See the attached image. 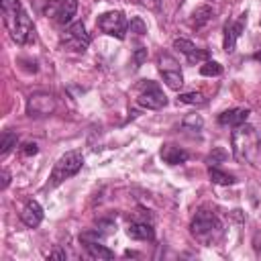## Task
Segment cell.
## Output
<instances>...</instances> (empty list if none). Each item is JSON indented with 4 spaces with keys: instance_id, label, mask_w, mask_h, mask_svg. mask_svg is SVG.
Returning a JSON list of instances; mask_svg holds the SVG:
<instances>
[{
    "instance_id": "2e32d148",
    "label": "cell",
    "mask_w": 261,
    "mask_h": 261,
    "mask_svg": "<svg viewBox=\"0 0 261 261\" xmlns=\"http://www.w3.org/2000/svg\"><path fill=\"white\" fill-rule=\"evenodd\" d=\"M126 234L135 241H153L155 239V230L149 222H130L126 228Z\"/></svg>"
},
{
    "instance_id": "5bb4252c",
    "label": "cell",
    "mask_w": 261,
    "mask_h": 261,
    "mask_svg": "<svg viewBox=\"0 0 261 261\" xmlns=\"http://www.w3.org/2000/svg\"><path fill=\"white\" fill-rule=\"evenodd\" d=\"M249 114H251L249 108H230V110H224L218 116V122L224 124V126H239V124L247 122Z\"/></svg>"
},
{
    "instance_id": "277c9868",
    "label": "cell",
    "mask_w": 261,
    "mask_h": 261,
    "mask_svg": "<svg viewBox=\"0 0 261 261\" xmlns=\"http://www.w3.org/2000/svg\"><path fill=\"white\" fill-rule=\"evenodd\" d=\"M82 165H84V157L80 151H67L65 155H61L49 175V188H57L65 179L73 177L82 169Z\"/></svg>"
},
{
    "instance_id": "44dd1931",
    "label": "cell",
    "mask_w": 261,
    "mask_h": 261,
    "mask_svg": "<svg viewBox=\"0 0 261 261\" xmlns=\"http://www.w3.org/2000/svg\"><path fill=\"white\" fill-rule=\"evenodd\" d=\"M177 100L181 104H190V106H204L206 104V98L202 92H184L177 96Z\"/></svg>"
},
{
    "instance_id": "8992f818",
    "label": "cell",
    "mask_w": 261,
    "mask_h": 261,
    "mask_svg": "<svg viewBox=\"0 0 261 261\" xmlns=\"http://www.w3.org/2000/svg\"><path fill=\"white\" fill-rule=\"evenodd\" d=\"M137 104L147 110H159L167 104V96L155 82H143L137 94Z\"/></svg>"
},
{
    "instance_id": "cb8c5ba5",
    "label": "cell",
    "mask_w": 261,
    "mask_h": 261,
    "mask_svg": "<svg viewBox=\"0 0 261 261\" xmlns=\"http://www.w3.org/2000/svg\"><path fill=\"white\" fill-rule=\"evenodd\" d=\"M128 31H130V33H135L137 37H143V35L147 33V24L143 22V18H139V16H135V18H130V24H128Z\"/></svg>"
},
{
    "instance_id": "3957f363",
    "label": "cell",
    "mask_w": 261,
    "mask_h": 261,
    "mask_svg": "<svg viewBox=\"0 0 261 261\" xmlns=\"http://www.w3.org/2000/svg\"><path fill=\"white\" fill-rule=\"evenodd\" d=\"M190 230H192V234H194L200 243L212 245V243H216V241L220 239V234H222V222H220V218H218L214 212H210V210H200V212H196V216L192 218Z\"/></svg>"
},
{
    "instance_id": "ac0fdd59",
    "label": "cell",
    "mask_w": 261,
    "mask_h": 261,
    "mask_svg": "<svg viewBox=\"0 0 261 261\" xmlns=\"http://www.w3.org/2000/svg\"><path fill=\"white\" fill-rule=\"evenodd\" d=\"M208 177H210L214 184H218V186H232V184L237 181L234 175H230V173L218 169L216 165H210V167H208Z\"/></svg>"
},
{
    "instance_id": "52a82bcc",
    "label": "cell",
    "mask_w": 261,
    "mask_h": 261,
    "mask_svg": "<svg viewBox=\"0 0 261 261\" xmlns=\"http://www.w3.org/2000/svg\"><path fill=\"white\" fill-rule=\"evenodd\" d=\"M98 29L110 37H116V39H124L126 35V29H128V22L124 18L122 12L118 10H110V12H104L98 16Z\"/></svg>"
},
{
    "instance_id": "5b68a950",
    "label": "cell",
    "mask_w": 261,
    "mask_h": 261,
    "mask_svg": "<svg viewBox=\"0 0 261 261\" xmlns=\"http://www.w3.org/2000/svg\"><path fill=\"white\" fill-rule=\"evenodd\" d=\"M59 43H61L65 49H69V51L84 53V51L88 49V45H90V35H88V31H86L84 22H82V20L71 22V24L65 29V33L61 35Z\"/></svg>"
},
{
    "instance_id": "d4e9b609",
    "label": "cell",
    "mask_w": 261,
    "mask_h": 261,
    "mask_svg": "<svg viewBox=\"0 0 261 261\" xmlns=\"http://www.w3.org/2000/svg\"><path fill=\"white\" fill-rule=\"evenodd\" d=\"M224 157H226V153H224L220 147H216V149H214V151L208 155V163H210V165H212V163L216 165V163H218V161H222Z\"/></svg>"
},
{
    "instance_id": "7c38bea8",
    "label": "cell",
    "mask_w": 261,
    "mask_h": 261,
    "mask_svg": "<svg viewBox=\"0 0 261 261\" xmlns=\"http://www.w3.org/2000/svg\"><path fill=\"white\" fill-rule=\"evenodd\" d=\"M173 49H177L179 53H184V55L188 57L190 63L208 61V57H210L208 51H200V49H196V45H194L192 41H188V39H175V41H173Z\"/></svg>"
},
{
    "instance_id": "7402d4cb",
    "label": "cell",
    "mask_w": 261,
    "mask_h": 261,
    "mask_svg": "<svg viewBox=\"0 0 261 261\" xmlns=\"http://www.w3.org/2000/svg\"><path fill=\"white\" fill-rule=\"evenodd\" d=\"M204 126V120L198 116V114H188L181 122V128L184 130H190V133H200Z\"/></svg>"
},
{
    "instance_id": "e0dca14e",
    "label": "cell",
    "mask_w": 261,
    "mask_h": 261,
    "mask_svg": "<svg viewBox=\"0 0 261 261\" xmlns=\"http://www.w3.org/2000/svg\"><path fill=\"white\" fill-rule=\"evenodd\" d=\"M84 245H86V251H88V255L92 257V259H112L114 257V251H110L108 247H104L100 241H84Z\"/></svg>"
},
{
    "instance_id": "603a6c76",
    "label": "cell",
    "mask_w": 261,
    "mask_h": 261,
    "mask_svg": "<svg viewBox=\"0 0 261 261\" xmlns=\"http://www.w3.org/2000/svg\"><path fill=\"white\" fill-rule=\"evenodd\" d=\"M200 73L206 77H216L222 73V65L218 61H204V65L200 67Z\"/></svg>"
},
{
    "instance_id": "4316f807",
    "label": "cell",
    "mask_w": 261,
    "mask_h": 261,
    "mask_svg": "<svg viewBox=\"0 0 261 261\" xmlns=\"http://www.w3.org/2000/svg\"><path fill=\"white\" fill-rule=\"evenodd\" d=\"M145 59H147V49H145V47H139V49L135 51V65L139 67Z\"/></svg>"
},
{
    "instance_id": "6da1fadb",
    "label": "cell",
    "mask_w": 261,
    "mask_h": 261,
    "mask_svg": "<svg viewBox=\"0 0 261 261\" xmlns=\"http://www.w3.org/2000/svg\"><path fill=\"white\" fill-rule=\"evenodd\" d=\"M2 20L8 29L12 41L18 45H27L35 41V27L27 10L22 8L20 0H2Z\"/></svg>"
},
{
    "instance_id": "8fae6325",
    "label": "cell",
    "mask_w": 261,
    "mask_h": 261,
    "mask_svg": "<svg viewBox=\"0 0 261 261\" xmlns=\"http://www.w3.org/2000/svg\"><path fill=\"white\" fill-rule=\"evenodd\" d=\"M245 22H247V14H241V18H239L237 22H228V24L224 27V41H222V49H224L226 53H232V51H234V47H237V39H239L241 31H243Z\"/></svg>"
},
{
    "instance_id": "ffe728a7",
    "label": "cell",
    "mask_w": 261,
    "mask_h": 261,
    "mask_svg": "<svg viewBox=\"0 0 261 261\" xmlns=\"http://www.w3.org/2000/svg\"><path fill=\"white\" fill-rule=\"evenodd\" d=\"M16 141H18V135L14 130H4L2 133V139H0V155H8L14 147H16Z\"/></svg>"
},
{
    "instance_id": "7a4b0ae2",
    "label": "cell",
    "mask_w": 261,
    "mask_h": 261,
    "mask_svg": "<svg viewBox=\"0 0 261 261\" xmlns=\"http://www.w3.org/2000/svg\"><path fill=\"white\" fill-rule=\"evenodd\" d=\"M230 147H232V157L239 163H253L261 149L259 133L255 130V126L243 122L234 126V130L230 133Z\"/></svg>"
},
{
    "instance_id": "f546056e",
    "label": "cell",
    "mask_w": 261,
    "mask_h": 261,
    "mask_svg": "<svg viewBox=\"0 0 261 261\" xmlns=\"http://www.w3.org/2000/svg\"><path fill=\"white\" fill-rule=\"evenodd\" d=\"M65 257H67V253H63V251H55L49 255V259H65Z\"/></svg>"
},
{
    "instance_id": "9a60e30c",
    "label": "cell",
    "mask_w": 261,
    "mask_h": 261,
    "mask_svg": "<svg viewBox=\"0 0 261 261\" xmlns=\"http://www.w3.org/2000/svg\"><path fill=\"white\" fill-rule=\"evenodd\" d=\"M161 159L169 165H179V163H186L188 161V151H184L181 147H175V145H163L161 151H159Z\"/></svg>"
},
{
    "instance_id": "4fadbf2b",
    "label": "cell",
    "mask_w": 261,
    "mask_h": 261,
    "mask_svg": "<svg viewBox=\"0 0 261 261\" xmlns=\"http://www.w3.org/2000/svg\"><path fill=\"white\" fill-rule=\"evenodd\" d=\"M20 220H22L24 226L37 228V226L43 222V208H41V204H39L37 200L27 202L24 208H22V212H20Z\"/></svg>"
},
{
    "instance_id": "9c48e42d",
    "label": "cell",
    "mask_w": 261,
    "mask_h": 261,
    "mask_svg": "<svg viewBox=\"0 0 261 261\" xmlns=\"http://www.w3.org/2000/svg\"><path fill=\"white\" fill-rule=\"evenodd\" d=\"M159 71L165 80V84L171 88V90H179L184 86V77H181V71H179V63L173 55L169 53H161L159 55Z\"/></svg>"
},
{
    "instance_id": "83f0119b",
    "label": "cell",
    "mask_w": 261,
    "mask_h": 261,
    "mask_svg": "<svg viewBox=\"0 0 261 261\" xmlns=\"http://www.w3.org/2000/svg\"><path fill=\"white\" fill-rule=\"evenodd\" d=\"M37 151H39L37 143H24L22 145V155H35Z\"/></svg>"
},
{
    "instance_id": "ba28073f",
    "label": "cell",
    "mask_w": 261,
    "mask_h": 261,
    "mask_svg": "<svg viewBox=\"0 0 261 261\" xmlns=\"http://www.w3.org/2000/svg\"><path fill=\"white\" fill-rule=\"evenodd\" d=\"M55 98L47 92H37V94H31L29 100H27V114L33 116V118H43V116H49L55 112Z\"/></svg>"
},
{
    "instance_id": "f1b7e54d",
    "label": "cell",
    "mask_w": 261,
    "mask_h": 261,
    "mask_svg": "<svg viewBox=\"0 0 261 261\" xmlns=\"http://www.w3.org/2000/svg\"><path fill=\"white\" fill-rule=\"evenodd\" d=\"M8 181H10V173L4 169V171H2V186H0V188L6 190V188H8Z\"/></svg>"
},
{
    "instance_id": "484cf974",
    "label": "cell",
    "mask_w": 261,
    "mask_h": 261,
    "mask_svg": "<svg viewBox=\"0 0 261 261\" xmlns=\"http://www.w3.org/2000/svg\"><path fill=\"white\" fill-rule=\"evenodd\" d=\"M147 10H161V0H137Z\"/></svg>"
},
{
    "instance_id": "30bf717a",
    "label": "cell",
    "mask_w": 261,
    "mask_h": 261,
    "mask_svg": "<svg viewBox=\"0 0 261 261\" xmlns=\"http://www.w3.org/2000/svg\"><path fill=\"white\" fill-rule=\"evenodd\" d=\"M77 0H51L47 4V16H51L57 24H67L75 16Z\"/></svg>"
},
{
    "instance_id": "d6986e66",
    "label": "cell",
    "mask_w": 261,
    "mask_h": 261,
    "mask_svg": "<svg viewBox=\"0 0 261 261\" xmlns=\"http://www.w3.org/2000/svg\"><path fill=\"white\" fill-rule=\"evenodd\" d=\"M212 16H214V10H212L210 6H198V8L194 10V14H192V22H194L196 27H204L206 22L212 20Z\"/></svg>"
}]
</instances>
